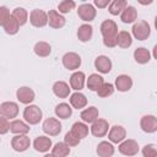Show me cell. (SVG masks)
Segmentation results:
<instances>
[{"label":"cell","mask_w":157,"mask_h":157,"mask_svg":"<svg viewBox=\"0 0 157 157\" xmlns=\"http://www.w3.org/2000/svg\"><path fill=\"white\" fill-rule=\"evenodd\" d=\"M96 13H97V11L92 4H82L77 9V16L85 22L93 21L96 17Z\"/></svg>","instance_id":"6"},{"label":"cell","mask_w":157,"mask_h":157,"mask_svg":"<svg viewBox=\"0 0 157 157\" xmlns=\"http://www.w3.org/2000/svg\"><path fill=\"white\" fill-rule=\"evenodd\" d=\"M71 132H72L76 137H78L80 140H82V139H85V137L88 135V126H87L85 123L76 121V123L72 125V128H71Z\"/></svg>","instance_id":"31"},{"label":"cell","mask_w":157,"mask_h":157,"mask_svg":"<svg viewBox=\"0 0 157 157\" xmlns=\"http://www.w3.org/2000/svg\"><path fill=\"white\" fill-rule=\"evenodd\" d=\"M47 15H48V23L52 28H61L65 26L66 22L65 17L61 13H59L56 10H50Z\"/></svg>","instance_id":"15"},{"label":"cell","mask_w":157,"mask_h":157,"mask_svg":"<svg viewBox=\"0 0 157 157\" xmlns=\"http://www.w3.org/2000/svg\"><path fill=\"white\" fill-rule=\"evenodd\" d=\"M108 129H109V124L105 119H97L96 121L92 123L91 132L96 137H103L108 132Z\"/></svg>","instance_id":"14"},{"label":"cell","mask_w":157,"mask_h":157,"mask_svg":"<svg viewBox=\"0 0 157 157\" xmlns=\"http://www.w3.org/2000/svg\"><path fill=\"white\" fill-rule=\"evenodd\" d=\"M137 17V11L134 6H128L121 11L120 13V20L124 23H132Z\"/></svg>","instance_id":"27"},{"label":"cell","mask_w":157,"mask_h":157,"mask_svg":"<svg viewBox=\"0 0 157 157\" xmlns=\"http://www.w3.org/2000/svg\"><path fill=\"white\" fill-rule=\"evenodd\" d=\"M114 93V86L112 85V83H103V86L97 91V94H98V97H101V98H107V97H109V96H112Z\"/></svg>","instance_id":"37"},{"label":"cell","mask_w":157,"mask_h":157,"mask_svg":"<svg viewBox=\"0 0 157 157\" xmlns=\"http://www.w3.org/2000/svg\"><path fill=\"white\" fill-rule=\"evenodd\" d=\"M4 29H5V32H6L7 34H10V36L16 34V33L18 32L20 25H18V22L15 20V17H13L12 15H11L10 18L7 20V22L4 25Z\"/></svg>","instance_id":"36"},{"label":"cell","mask_w":157,"mask_h":157,"mask_svg":"<svg viewBox=\"0 0 157 157\" xmlns=\"http://www.w3.org/2000/svg\"><path fill=\"white\" fill-rule=\"evenodd\" d=\"M0 114L6 119H13L18 114V104L15 102H4L0 104Z\"/></svg>","instance_id":"9"},{"label":"cell","mask_w":157,"mask_h":157,"mask_svg":"<svg viewBox=\"0 0 157 157\" xmlns=\"http://www.w3.org/2000/svg\"><path fill=\"white\" fill-rule=\"evenodd\" d=\"M98 115H99V113H98V109L96 107H88V108L83 109L80 114L82 121L88 123V124H92L93 121H96L98 119Z\"/></svg>","instance_id":"22"},{"label":"cell","mask_w":157,"mask_h":157,"mask_svg":"<svg viewBox=\"0 0 157 157\" xmlns=\"http://www.w3.org/2000/svg\"><path fill=\"white\" fill-rule=\"evenodd\" d=\"M94 67L101 74H108L112 70V61L105 55H99L94 60Z\"/></svg>","instance_id":"16"},{"label":"cell","mask_w":157,"mask_h":157,"mask_svg":"<svg viewBox=\"0 0 157 157\" xmlns=\"http://www.w3.org/2000/svg\"><path fill=\"white\" fill-rule=\"evenodd\" d=\"M132 44V37L126 31H120L117 36V45L120 48H129Z\"/></svg>","instance_id":"32"},{"label":"cell","mask_w":157,"mask_h":157,"mask_svg":"<svg viewBox=\"0 0 157 157\" xmlns=\"http://www.w3.org/2000/svg\"><path fill=\"white\" fill-rule=\"evenodd\" d=\"M134 59L137 64H147L151 59V53L146 48H136L134 52Z\"/></svg>","instance_id":"28"},{"label":"cell","mask_w":157,"mask_h":157,"mask_svg":"<svg viewBox=\"0 0 157 157\" xmlns=\"http://www.w3.org/2000/svg\"><path fill=\"white\" fill-rule=\"evenodd\" d=\"M80 139L78 137H76L71 131H69V132H66L65 134V137H64V142L69 146V147H74V146H77L78 144H80Z\"/></svg>","instance_id":"39"},{"label":"cell","mask_w":157,"mask_h":157,"mask_svg":"<svg viewBox=\"0 0 157 157\" xmlns=\"http://www.w3.org/2000/svg\"><path fill=\"white\" fill-rule=\"evenodd\" d=\"M11 15L15 17V20L18 22L20 26H23V25L27 22V20H28V12H27V10L23 9V7H16V9L12 11Z\"/></svg>","instance_id":"35"},{"label":"cell","mask_w":157,"mask_h":157,"mask_svg":"<svg viewBox=\"0 0 157 157\" xmlns=\"http://www.w3.org/2000/svg\"><path fill=\"white\" fill-rule=\"evenodd\" d=\"M16 97L17 99L20 101V103H23V104H29L34 101V91L27 86H23V87H20L17 91H16Z\"/></svg>","instance_id":"13"},{"label":"cell","mask_w":157,"mask_h":157,"mask_svg":"<svg viewBox=\"0 0 157 157\" xmlns=\"http://www.w3.org/2000/svg\"><path fill=\"white\" fill-rule=\"evenodd\" d=\"M43 131L49 136H56L61 131V123L56 118H47L43 121Z\"/></svg>","instance_id":"3"},{"label":"cell","mask_w":157,"mask_h":157,"mask_svg":"<svg viewBox=\"0 0 157 157\" xmlns=\"http://www.w3.org/2000/svg\"><path fill=\"white\" fill-rule=\"evenodd\" d=\"M70 104L72 105V108L75 109H81L85 108L87 104V98L83 93L81 92H75L70 96Z\"/></svg>","instance_id":"25"},{"label":"cell","mask_w":157,"mask_h":157,"mask_svg":"<svg viewBox=\"0 0 157 157\" xmlns=\"http://www.w3.org/2000/svg\"><path fill=\"white\" fill-rule=\"evenodd\" d=\"M70 86L64 81H56L53 85V92L59 98H66L70 94Z\"/></svg>","instance_id":"21"},{"label":"cell","mask_w":157,"mask_h":157,"mask_svg":"<svg viewBox=\"0 0 157 157\" xmlns=\"http://www.w3.org/2000/svg\"><path fill=\"white\" fill-rule=\"evenodd\" d=\"M96 152L99 157H112L114 155V146L112 145V142L101 141L97 146Z\"/></svg>","instance_id":"23"},{"label":"cell","mask_w":157,"mask_h":157,"mask_svg":"<svg viewBox=\"0 0 157 157\" xmlns=\"http://www.w3.org/2000/svg\"><path fill=\"white\" fill-rule=\"evenodd\" d=\"M85 80L86 76L82 71H75L71 76H70V88L75 90V91H80L85 86Z\"/></svg>","instance_id":"17"},{"label":"cell","mask_w":157,"mask_h":157,"mask_svg":"<svg viewBox=\"0 0 157 157\" xmlns=\"http://www.w3.org/2000/svg\"><path fill=\"white\" fill-rule=\"evenodd\" d=\"M29 22L32 23V26H34L37 28H42L48 23V15H47V12H44L43 10H39V9L32 10L29 13Z\"/></svg>","instance_id":"4"},{"label":"cell","mask_w":157,"mask_h":157,"mask_svg":"<svg viewBox=\"0 0 157 157\" xmlns=\"http://www.w3.org/2000/svg\"><path fill=\"white\" fill-rule=\"evenodd\" d=\"M126 137V130L121 125H114L110 128L108 134V140L113 144H120Z\"/></svg>","instance_id":"12"},{"label":"cell","mask_w":157,"mask_h":157,"mask_svg":"<svg viewBox=\"0 0 157 157\" xmlns=\"http://www.w3.org/2000/svg\"><path fill=\"white\" fill-rule=\"evenodd\" d=\"M103 83H104V80L98 74H91L88 76V78H87V87H88V90L94 91V92H97L103 86Z\"/></svg>","instance_id":"26"},{"label":"cell","mask_w":157,"mask_h":157,"mask_svg":"<svg viewBox=\"0 0 157 157\" xmlns=\"http://www.w3.org/2000/svg\"><path fill=\"white\" fill-rule=\"evenodd\" d=\"M63 65L67 70H77L81 65V56L77 53L69 52L63 56Z\"/></svg>","instance_id":"7"},{"label":"cell","mask_w":157,"mask_h":157,"mask_svg":"<svg viewBox=\"0 0 157 157\" xmlns=\"http://www.w3.org/2000/svg\"><path fill=\"white\" fill-rule=\"evenodd\" d=\"M33 147L38 152H47L52 148V140L48 136H38L33 141Z\"/></svg>","instance_id":"19"},{"label":"cell","mask_w":157,"mask_h":157,"mask_svg":"<svg viewBox=\"0 0 157 157\" xmlns=\"http://www.w3.org/2000/svg\"><path fill=\"white\" fill-rule=\"evenodd\" d=\"M101 33L103 38H117L118 26L113 20H104L101 25Z\"/></svg>","instance_id":"10"},{"label":"cell","mask_w":157,"mask_h":157,"mask_svg":"<svg viewBox=\"0 0 157 157\" xmlns=\"http://www.w3.org/2000/svg\"><path fill=\"white\" fill-rule=\"evenodd\" d=\"M33 50H34L36 55H38V56H40V58H45V56H48V55L52 53V47H50L49 43L40 40V42H37V43H36Z\"/></svg>","instance_id":"30"},{"label":"cell","mask_w":157,"mask_h":157,"mask_svg":"<svg viewBox=\"0 0 157 157\" xmlns=\"http://www.w3.org/2000/svg\"><path fill=\"white\" fill-rule=\"evenodd\" d=\"M43 157H55V156H54L53 153H47V155H44Z\"/></svg>","instance_id":"45"},{"label":"cell","mask_w":157,"mask_h":157,"mask_svg":"<svg viewBox=\"0 0 157 157\" xmlns=\"http://www.w3.org/2000/svg\"><path fill=\"white\" fill-rule=\"evenodd\" d=\"M10 16H11L10 10L6 6H0V26L4 27V25L7 22V20L10 18Z\"/></svg>","instance_id":"41"},{"label":"cell","mask_w":157,"mask_h":157,"mask_svg":"<svg viewBox=\"0 0 157 157\" xmlns=\"http://www.w3.org/2000/svg\"><path fill=\"white\" fill-rule=\"evenodd\" d=\"M131 32H132V36L137 40H145L151 34V27H150L147 21L141 20V21H137L136 23H134Z\"/></svg>","instance_id":"2"},{"label":"cell","mask_w":157,"mask_h":157,"mask_svg":"<svg viewBox=\"0 0 157 157\" xmlns=\"http://www.w3.org/2000/svg\"><path fill=\"white\" fill-rule=\"evenodd\" d=\"M92 34H93V27L88 23H85V25H81L77 29V38L80 42H88L91 38H92Z\"/></svg>","instance_id":"24"},{"label":"cell","mask_w":157,"mask_h":157,"mask_svg":"<svg viewBox=\"0 0 157 157\" xmlns=\"http://www.w3.org/2000/svg\"><path fill=\"white\" fill-rule=\"evenodd\" d=\"M109 4H110L109 0H94V5L98 9H104V7L109 6Z\"/></svg>","instance_id":"44"},{"label":"cell","mask_w":157,"mask_h":157,"mask_svg":"<svg viewBox=\"0 0 157 157\" xmlns=\"http://www.w3.org/2000/svg\"><path fill=\"white\" fill-rule=\"evenodd\" d=\"M9 130H10V123H9V120L6 118H4V117H0V135L6 134Z\"/></svg>","instance_id":"42"},{"label":"cell","mask_w":157,"mask_h":157,"mask_svg":"<svg viewBox=\"0 0 157 157\" xmlns=\"http://www.w3.org/2000/svg\"><path fill=\"white\" fill-rule=\"evenodd\" d=\"M55 157H66L70 153V147L65 144V142H56L53 147V152H52Z\"/></svg>","instance_id":"34"},{"label":"cell","mask_w":157,"mask_h":157,"mask_svg":"<svg viewBox=\"0 0 157 157\" xmlns=\"http://www.w3.org/2000/svg\"><path fill=\"white\" fill-rule=\"evenodd\" d=\"M126 7V1L125 0H113L109 6H108V11L110 15L117 16L119 13H121V11Z\"/></svg>","instance_id":"33"},{"label":"cell","mask_w":157,"mask_h":157,"mask_svg":"<svg viewBox=\"0 0 157 157\" xmlns=\"http://www.w3.org/2000/svg\"><path fill=\"white\" fill-rule=\"evenodd\" d=\"M144 157H157V147L153 144H148L142 147Z\"/></svg>","instance_id":"40"},{"label":"cell","mask_w":157,"mask_h":157,"mask_svg":"<svg viewBox=\"0 0 157 157\" xmlns=\"http://www.w3.org/2000/svg\"><path fill=\"white\" fill-rule=\"evenodd\" d=\"M42 110L38 105L34 104H29L23 110V118L28 123V125H36L42 120Z\"/></svg>","instance_id":"1"},{"label":"cell","mask_w":157,"mask_h":157,"mask_svg":"<svg viewBox=\"0 0 157 157\" xmlns=\"http://www.w3.org/2000/svg\"><path fill=\"white\" fill-rule=\"evenodd\" d=\"M103 44L108 48H114L117 45V38H103Z\"/></svg>","instance_id":"43"},{"label":"cell","mask_w":157,"mask_h":157,"mask_svg":"<svg viewBox=\"0 0 157 157\" xmlns=\"http://www.w3.org/2000/svg\"><path fill=\"white\" fill-rule=\"evenodd\" d=\"M118 150L124 156H135L139 152V144L132 139H128L120 142Z\"/></svg>","instance_id":"5"},{"label":"cell","mask_w":157,"mask_h":157,"mask_svg":"<svg viewBox=\"0 0 157 157\" xmlns=\"http://www.w3.org/2000/svg\"><path fill=\"white\" fill-rule=\"evenodd\" d=\"M31 146V140L27 135H15L11 140V147L17 152H25Z\"/></svg>","instance_id":"8"},{"label":"cell","mask_w":157,"mask_h":157,"mask_svg":"<svg viewBox=\"0 0 157 157\" xmlns=\"http://www.w3.org/2000/svg\"><path fill=\"white\" fill-rule=\"evenodd\" d=\"M75 6H76L75 1H72V0H64V1L59 2L58 10H59V13H67L71 10H74Z\"/></svg>","instance_id":"38"},{"label":"cell","mask_w":157,"mask_h":157,"mask_svg":"<svg viewBox=\"0 0 157 157\" xmlns=\"http://www.w3.org/2000/svg\"><path fill=\"white\" fill-rule=\"evenodd\" d=\"M54 112H55V115L58 118H60V119H69L71 117V114H72V108L67 103L63 102V103H59L55 107Z\"/></svg>","instance_id":"29"},{"label":"cell","mask_w":157,"mask_h":157,"mask_svg":"<svg viewBox=\"0 0 157 157\" xmlns=\"http://www.w3.org/2000/svg\"><path fill=\"white\" fill-rule=\"evenodd\" d=\"M132 87V80L128 75H119L115 78V88L120 92H126Z\"/></svg>","instance_id":"20"},{"label":"cell","mask_w":157,"mask_h":157,"mask_svg":"<svg viewBox=\"0 0 157 157\" xmlns=\"http://www.w3.org/2000/svg\"><path fill=\"white\" fill-rule=\"evenodd\" d=\"M140 128L142 129V131L147 132V134H152L157 131V118L155 115H144L140 120Z\"/></svg>","instance_id":"11"},{"label":"cell","mask_w":157,"mask_h":157,"mask_svg":"<svg viewBox=\"0 0 157 157\" xmlns=\"http://www.w3.org/2000/svg\"><path fill=\"white\" fill-rule=\"evenodd\" d=\"M29 129L31 128L28 124H26L22 120H18V119H15L10 123V131L15 135H26L29 131Z\"/></svg>","instance_id":"18"}]
</instances>
